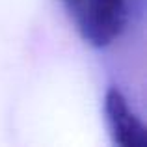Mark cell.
Masks as SVG:
<instances>
[{
	"label": "cell",
	"mask_w": 147,
	"mask_h": 147,
	"mask_svg": "<svg viewBox=\"0 0 147 147\" xmlns=\"http://www.w3.org/2000/svg\"><path fill=\"white\" fill-rule=\"evenodd\" d=\"M138 0H63V6L88 45L110 47L123 36Z\"/></svg>",
	"instance_id": "1"
},
{
	"label": "cell",
	"mask_w": 147,
	"mask_h": 147,
	"mask_svg": "<svg viewBox=\"0 0 147 147\" xmlns=\"http://www.w3.org/2000/svg\"><path fill=\"white\" fill-rule=\"evenodd\" d=\"M104 115L110 136L119 147H147V129L127 97L110 88L104 93Z\"/></svg>",
	"instance_id": "2"
}]
</instances>
